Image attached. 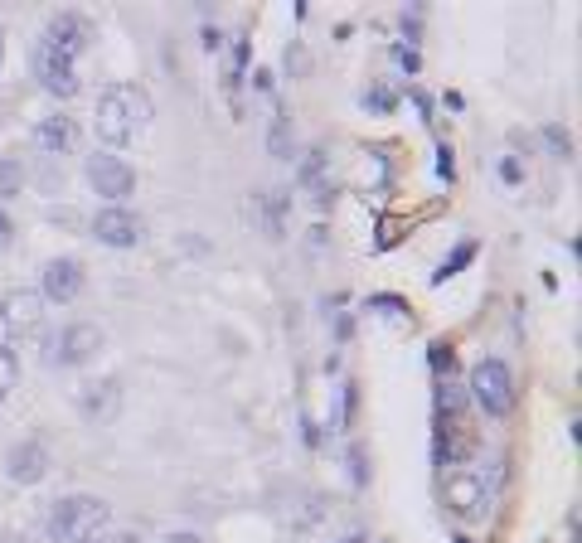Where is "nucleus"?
Wrapping results in <instances>:
<instances>
[{
	"mask_svg": "<svg viewBox=\"0 0 582 543\" xmlns=\"http://www.w3.org/2000/svg\"><path fill=\"white\" fill-rule=\"evenodd\" d=\"M39 44H44V49H54L59 59H68V64H78V54L93 44V20L64 10V15H54V20L44 25V39H39Z\"/></svg>",
	"mask_w": 582,
	"mask_h": 543,
	"instance_id": "obj_6",
	"label": "nucleus"
},
{
	"mask_svg": "<svg viewBox=\"0 0 582 543\" xmlns=\"http://www.w3.org/2000/svg\"><path fill=\"white\" fill-rule=\"evenodd\" d=\"M364 107H374V112H393V93H388V88H369V93H364Z\"/></svg>",
	"mask_w": 582,
	"mask_h": 543,
	"instance_id": "obj_25",
	"label": "nucleus"
},
{
	"mask_svg": "<svg viewBox=\"0 0 582 543\" xmlns=\"http://www.w3.org/2000/svg\"><path fill=\"white\" fill-rule=\"evenodd\" d=\"M93 238L107 243V248H136L146 238V219L136 209H127V204H107V209H97Z\"/></svg>",
	"mask_w": 582,
	"mask_h": 543,
	"instance_id": "obj_7",
	"label": "nucleus"
},
{
	"mask_svg": "<svg viewBox=\"0 0 582 543\" xmlns=\"http://www.w3.org/2000/svg\"><path fill=\"white\" fill-rule=\"evenodd\" d=\"M267 146H272V156L277 160H291V122L277 112L272 117V136H267Z\"/></svg>",
	"mask_w": 582,
	"mask_h": 543,
	"instance_id": "obj_18",
	"label": "nucleus"
},
{
	"mask_svg": "<svg viewBox=\"0 0 582 543\" xmlns=\"http://www.w3.org/2000/svg\"><path fill=\"white\" fill-rule=\"evenodd\" d=\"M427 354H432V369H437V374H447V379H452V364H456L452 345H447V340H432V345H427Z\"/></svg>",
	"mask_w": 582,
	"mask_h": 543,
	"instance_id": "obj_21",
	"label": "nucleus"
},
{
	"mask_svg": "<svg viewBox=\"0 0 582 543\" xmlns=\"http://www.w3.org/2000/svg\"><path fill=\"white\" fill-rule=\"evenodd\" d=\"M15 379H20V354L0 340V403L15 393Z\"/></svg>",
	"mask_w": 582,
	"mask_h": 543,
	"instance_id": "obj_17",
	"label": "nucleus"
},
{
	"mask_svg": "<svg viewBox=\"0 0 582 543\" xmlns=\"http://www.w3.org/2000/svg\"><path fill=\"white\" fill-rule=\"evenodd\" d=\"M165 543H199V534H190V529L185 534H165Z\"/></svg>",
	"mask_w": 582,
	"mask_h": 543,
	"instance_id": "obj_34",
	"label": "nucleus"
},
{
	"mask_svg": "<svg viewBox=\"0 0 582 543\" xmlns=\"http://www.w3.org/2000/svg\"><path fill=\"white\" fill-rule=\"evenodd\" d=\"M39 296L54 301V306H68L83 296V262L78 257H49L44 262V277H39Z\"/></svg>",
	"mask_w": 582,
	"mask_h": 543,
	"instance_id": "obj_10",
	"label": "nucleus"
},
{
	"mask_svg": "<svg viewBox=\"0 0 582 543\" xmlns=\"http://www.w3.org/2000/svg\"><path fill=\"white\" fill-rule=\"evenodd\" d=\"M34 78H39V88L54 97H73L78 93V64H68V59H59L54 49H34Z\"/></svg>",
	"mask_w": 582,
	"mask_h": 543,
	"instance_id": "obj_12",
	"label": "nucleus"
},
{
	"mask_svg": "<svg viewBox=\"0 0 582 543\" xmlns=\"http://www.w3.org/2000/svg\"><path fill=\"white\" fill-rule=\"evenodd\" d=\"M350 485H355V490H364V485H369V456H364V447H350Z\"/></svg>",
	"mask_w": 582,
	"mask_h": 543,
	"instance_id": "obj_20",
	"label": "nucleus"
},
{
	"mask_svg": "<svg viewBox=\"0 0 582 543\" xmlns=\"http://www.w3.org/2000/svg\"><path fill=\"white\" fill-rule=\"evenodd\" d=\"M20 180H25V170H20V160H15V156H0V199H5V194H15V190H20Z\"/></svg>",
	"mask_w": 582,
	"mask_h": 543,
	"instance_id": "obj_19",
	"label": "nucleus"
},
{
	"mask_svg": "<svg viewBox=\"0 0 582 543\" xmlns=\"http://www.w3.org/2000/svg\"><path fill=\"white\" fill-rule=\"evenodd\" d=\"M83 175H88V185L97 190V199H112V204L131 199V190H136V170L117 151H93L88 165H83Z\"/></svg>",
	"mask_w": 582,
	"mask_h": 543,
	"instance_id": "obj_5",
	"label": "nucleus"
},
{
	"mask_svg": "<svg viewBox=\"0 0 582 543\" xmlns=\"http://www.w3.org/2000/svg\"><path fill=\"white\" fill-rule=\"evenodd\" d=\"M466 393L476 398V408H481L485 417L515 413V379H510L505 359H481V364L471 369V388H466Z\"/></svg>",
	"mask_w": 582,
	"mask_h": 543,
	"instance_id": "obj_3",
	"label": "nucleus"
},
{
	"mask_svg": "<svg viewBox=\"0 0 582 543\" xmlns=\"http://www.w3.org/2000/svg\"><path fill=\"white\" fill-rule=\"evenodd\" d=\"M102 345H107V335L97 330L93 320H73V325H64V330L49 340L44 364H54V369H73V364H88Z\"/></svg>",
	"mask_w": 582,
	"mask_h": 543,
	"instance_id": "obj_4",
	"label": "nucleus"
},
{
	"mask_svg": "<svg viewBox=\"0 0 582 543\" xmlns=\"http://www.w3.org/2000/svg\"><path fill=\"white\" fill-rule=\"evenodd\" d=\"M73 146H78V122H73V117L49 112V117L34 122V151H44V156H68Z\"/></svg>",
	"mask_w": 582,
	"mask_h": 543,
	"instance_id": "obj_14",
	"label": "nucleus"
},
{
	"mask_svg": "<svg viewBox=\"0 0 582 543\" xmlns=\"http://www.w3.org/2000/svg\"><path fill=\"white\" fill-rule=\"evenodd\" d=\"M355 408H359V388L345 384V413H340V427H350V422H355Z\"/></svg>",
	"mask_w": 582,
	"mask_h": 543,
	"instance_id": "obj_27",
	"label": "nucleus"
},
{
	"mask_svg": "<svg viewBox=\"0 0 582 543\" xmlns=\"http://www.w3.org/2000/svg\"><path fill=\"white\" fill-rule=\"evenodd\" d=\"M97 543H141V539H136V534H102Z\"/></svg>",
	"mask_w": 582,
	"mask_h": 543,
	"instance_id": "obj_33",
	"label": "nucleus"
},
{
	"mask_svg": "<svg viewBox=\"0 0 582 543\" xmlns=\"http://www.w3.org/2000/svg\"><path fill=\"white\" fill-rule=\"evenodd\" d=\"M0 325L10 330V335H34L39 325H44V296L30 287H10L0 291Z\"/></svg>",
	"mask_w": 582,
	"mask_h": 543,
	"instance_id": "obj_8",
	"label": "nucleus"
},
{
	"mask_svg": "<svg viewBox=\"0 0 582 543\" xmlns=\"http://www.w3.org/2000/svg\"><path fill=\"white\" fill-rule=\"evenodd\" d=\"M78 413L88 422H112L122 413V384L117 379H88L78 388Z\"/></svg>",
	"mask_w": 582,
	"mask_h": 543,
	"instance_id": "obj_13",
	"label": "nucleus"
},
{
	"mask_svg": "<svg viewBox=\"0 0 582 543\" xmlns=\"http://www.w3.org/2000/svg\"><path fill=\"white\" fill-rule=\"evenodd\" d=\"M49 466H54V456H49L44 437H25V442H15V447L5 451V476L15 480V485H39V480L49 476Z\"/></svg>",
	"mask_w": 582,
	"mask_h": 543,
	"instance_id": "obj_9",
	"label": "nucleus"
},
{
	"mask_svg": "<svg viewBox=\"0 0 582 543\" xmlns=\"http://www.w3.org/2000/svg\"><path fill=\"white\" fill-rule=\"evenodd\" d=\"M456 543H471V539H456Z\"/></svg>",
	"mask_w": 582,
	"mask_h": 543,
	"instance_id": "obj_38",
	"label": "nucleus"
},
{
	"mask_svg": "<svg viewBox=\"0 0 582 543\" xmlns=\"http://www.w3.org/2000/svg\"><path fill=\"white\" fill-rule=\"evenodd\" d=\"M369 311H408L403 296H369Z\"/></svg>",
	"mask_w": 582,
	"mask_h": 543,
	"instance_id": "obj_26",
	"label": "nucleus"
},
{
	"mask_svg": "<svg viewBox=\"0 0 582 543\" xmlns=\"http://www.w3.org/2000/svg\"><path fill=\"white\" fill-rule=\"evenodd\" d=\"M0 54H5V30H0Z\"/></svg>",
	"mask_w": 582,
	"mask_h": 543,
	"instance_id": "obj_37",
	"label": "nucleus"
},
{
	"mask_svg": "<svg viewBox=\"0 0 582 543\" xmlns=\"http://www.w3.org/2000/svg\"><path fill=\"white\" fill-rule=\"evenodd\" d=\"M287 68H296V73H306V54H301V49H287Z\"/></svg>",
	"mask_w": 582,
	"mask_h": 543,
	"instance_id": "obj_32",
	"label": "nucleus"
},
{
	"mask_svg": "<svg viewBox=\"0 0 582 543\" xmlns=\"http://www.w3.org/2000/svg\"><path fill=\"white\" fill-rule=\"evenodd\" d=\"M500 180H505V185H524V165H519V156L500 160Z\"/></svg>",
	"mask_w": 582,
	"mask_h": 543,
	"instance_id": "obj_24",
	"label": "nucleus"
},
{
	"mask_svg": "<svg viewBox=\"0 0 582 543\" xmlns=\"http://www.w3.org/2000/svg\"><path fill=\"white\" fill-rule=\"evenodd\" d=\"M156 117V102L146 88H136V83H112L107 93L97 97V136H102V146H127L136 131L146 127Z\"/></svg>",
	"mask_w": 582,
	"mask_h": 543,
	"instance_id": "obj_1",
	"label": "nucleus"
},
{
	"mask_svg": "<svg viewBox=\"0 0 582 543\" xmlns=\"http://www.w3.org/2000/svg\"><path fill=\"white\" fill-rule=\"evenodd\" d=\"M544 146H549L553 156H573V141H568V131H558V127H544Z\"/></svg>",
	"mask_w": 582,
	"mask_h": 543,
	"instance_id": "obj_23",
	"label": "nucleus"
},
{
	"mask_svg": "<svg viewBox=\"0 0 582 543\" xmlns=\"http://www.w3.org/2000/svg\"><path fill=\"white\" fill-rule=\"evenodd\" d=\"M10 238H15V224H10V214H5V209H0V248H5V243H10Z\"/></svg>",
	"mask_w": 582,
	"mask_h": 543,
	"instance_id": "obj_31",
	"label": "nucleus"
},
{
	"mask_svg": "<svg viewBox=\"0 0 582 543\" xmlns=\"http://www.w3.org/2000/svg\"><path fill=\"white\" fill-rule=\"evenodd\" d=\"M471 262H476V243L466 238V243H456V253L447 257V262H442L437 272H432V287H442V282H452L456 272H461V267H471Z\"/></svg>",
	"mask_w": 582,
	"mask_h": 543,
	"instance_id": "obj_16",
	"label": "nucleus"
},
{
	"mask_svg": "<svg viewBox=\"0 0 582 543\" xmlns=\"http://www.w3.org/2000/svg\"><path fill=\"white\" fill-rule=\"evenodd\" d=\"M253 209H258L267 238H282V209H287V199H282V194H258V199H253Z\"/></svg>",
	"mask_w": 582,
	"mask_h": 543,
	"instance_id": "obj_15",
	"label": "nucleus"
},
{
	"mask_svg": "<svg viewBox=\"0 0 582 543\" xmlns=\"http://www.w3.org/2000/svg\"><path fill=\"white\" fill-rule=\"evenodd\" d=\"M393 59H398V64L408 68V73H413V68H418V64H422L418 54H413V49H393Z\"/></svg>",
	"mask_w": 582,
	"mask_h": 543,
	"instance_id": "obj_30",
	"label": "nucleus"
},
{
	"mask_svg": "<svg viewBox=\"0 0 582 543\" xmlns=\"http://www.w3.org/2000/svg\"><path fill=\"white\" fill-rule=\"evenodd\" d=\"M340 543H364V539H359V534H350V539H340Z\"/></svg>",
	"mask_w": 582,
	"mask_h": 543,
	"instance_id": "obj_36",
	"label": "nucleus"
},
{
	"mask_svg": "<svg viewBox=\"0 0 582 543\" xmlns=\"http://www.w3.org/2000/svg\"><path fill=\"white\" fill-rule=\"evenodd\" d=\"M243 68H248V39L238 34V39H233V64H228V88H238Z\"/></svg>",
	"mask_w": 582,
	"mask_h": 543,
	"instance_id": "obj_22",
	"label": "nucleus"
},
{
	"mask_svg": "<svg viewBox=\"0 0 582 543\" xmlns=\"http://www.w3.org/2000/svg\"><path fill=\"white\" fill-rule=\"evenodd\" d=\"M442 495H447V510L452 514H466V519H476V514H485V480L476 476V471H447V480H442Z\"/></svg>",
	"mask_w": 582,
	"mask_h": 543,
	"instance_id": "obj_11",
	"label": "nucleus"
},
{
	"mask_svg": "<svg viewBox=\"0 0 582 543\" xmlns=\"http://www.w3.org/2000/svg\"><path fill=\"white\" fill-rule=\"evenodd\" d=\"M204 49L214 54V49H224V30H214V25H204Z\"/></svg>",
	"mask_w": 582,
	"mask_h": 543,
	"instance_id": "obj_29",
	"label": "nucleus"
},
{
	"mask_svg": "<svg viewBox=\"0 0 582 543\" xmlns=\"http://www.w3.org/2000/svg\"><path fill=\"white\" fill-rule=\"evenodd\" d=\"M437 175H442V180H452V175H456V165H452V146H437Z\"/></svg>",
	"mask_w": 582,
	"mask_h": 543,
	"instance_id": "obj_28",
	"label": "nucleus"
},
{
	"mask_svg": "<svg viewBox=\"0 0 582 543\" xmlns=\"http://www.w3.org/2000/svg\"><path fill=\"white\" fill-rule=\"evenodd\" d=\"M107 524H112V510L97 495H64L49 505V519H44L54 543H97L107 534Z\"/></svg>",
	"mask_w": 582,
	"mask_h": 543,
	"instance_id": "obj_2",
	"label": "nucleus"
},
{
	"mask_svg": "<svg viewBox=\"0 0 582 543\" xmlns=\"http://www.w3.org/2000/svg\"><path fill=\"white\" fill-rule=\"evenodd\" d=\"M0 543H30V534H20V539L15 534H0Z\"/></svg>",
	"mask_w": 582,
	"mask_h": 543,
	"instance_id": "obj_35",
	"label": "nucleus"
}]
</instances>
